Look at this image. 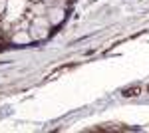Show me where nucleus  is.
<instances>
[{"instance_id": "obj_1", "label": "nucleus", "mask_w": 149, "mask_h": 133, "mask_svg": "<svg viewBox=\"0 0 149 133\" xmlns=\"http://www.w3.org/2000/svg\"><path fill=\"white\" fill-rule=\"evenodd\" d=\"M139 91H141V88L135 86V88H131V89H125V91H123V95H139Z\"/></svg>"}]
</instances>
